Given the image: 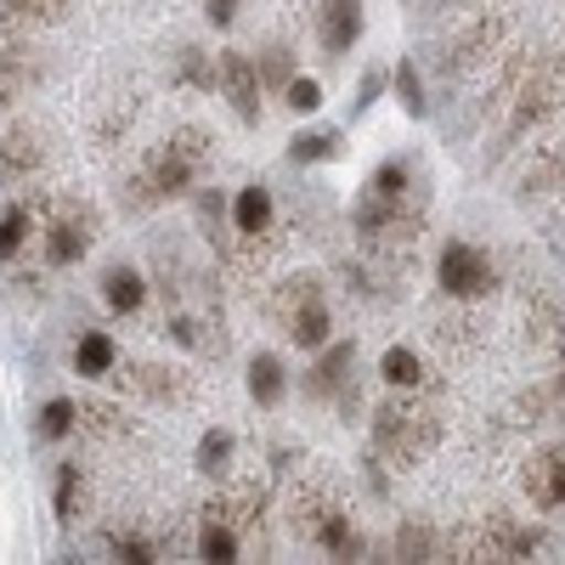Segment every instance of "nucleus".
Listing matches in <instances>:
<instances>
[{"mask_svg":"<svg viewBox=\"0 0 565 565\" xmlns=\"http://www.w3.org/2000/svg\"><path fill=\"white\" fill-rule=\"evenodd\" d=\"M436 441H441V407L424 402L418 391H402L373 413V447L391 463H418Z\"/></svg>","mask_w":565,"mask_h":565,"instance_id":"nucleus-1","label":"nucleus"},{"mask_svg":"<svg viewBox=\"0 0 565 565\" xmlns=\"http://www.w3.org/2000/svg\"><path fill=\"white\" fill-rule=\"evenodd\" d=\"M204 164H210V136L186 125V130H175L164 148L148 159V170H141V175L153 181L159 199H181V193H193V181H199Z\"/></svg>","mask_w":565,"mask_h":565,"instance_id":"nucleus-2","label":"nucleus"},{"mask_svg":"<svg viewBox=\"0 0 565 565\" xmlns=\"http://www.w3.org/2000/svg\"><path fill=\"white\" fill-rule=\"evenodd\" d=\"M436 282H441V295L452 300H487L498 289V266L487 249H476L469 238H447L441 255H436Z\"/></svg>","mask_w":565,"mask_h":565,"instance_id":"nucleus-3","label":"nucleus"},{"mask_svg":"<svg viewBox=\"0 0 565 565\" xmlns=\"http://www.w3.org/2000/svg\"><path fill=\"white\" fill-rule=\"evenodd\" d=\"M90 244H97V210L63 199L45 221V266H74Z\"/></svg>","mask_w":565,"mask_h":565,"instance_id":"nucleus-4","label":"nucleus"},{"mask_svg":"<svg viewBox=\"0 0 565 565\" xmlns=\"http://www.w3.org/2000/svg\"><path fill=\"white\" fill-rule=\"evenodd\" d=\"M215 85H221V97L232 103V114H238L244 125H260V63H249L244 52H221L215 63Z\"/></svg>","mask_w":565,"mask_h":565,"instance_id":"nucleus-5","label":"nucleus"},{"mask_svg":"<svg viewBox=\"0 0 565 565\" xmlns=\"http://www.w3.org/2000/svg\"><path fill=\"white\" fill-rule=\"evenodd\" d=\"M543 548V537L532 526H521L514 514H492L476 537V559H532Z\"/></svg>","mask_w":565,"mask_h":565,"instance_id":"nucleus-6","label":"nucleus"},{"mask_svg":"<svg viewBox=\"0 0 565 565\" xmlns=\"http://www.w3.org/2000/svg\"><path fill=\"white\" fill-rule=\"evenodd\" d=\"M114 380L125 385V391H136V396H148V402H159V407H181L186 396H193V385L181 380L175 367H153V362H130V367H114Z\"/></svg>","mask_w":565,"mask_h":565,"instance_id":"nucleus-7","label":"nucleus"},{"mask_svg":"<svg viewBox=\"0 0 565 565\" xmlns=\"http://www.w3.org/2000/svg\"><path fill=\"white\" fill-rule=\"evenodd\" d=\"M362 0H322V12H317V40H322V52L328 57H345L351 45L362 40Z\"/></svg>","mask_w":565,"mask_h":565,"instance_id":"nucleus-8","label":"nucleus"},{"mask_svg":"<svg viewBox=\"0 0 565 565\" xmlns=\"http://www.w3.org/2000/svg\"><path fill=\"white\" fill-rule=\"evenodd\" d=\"M45 164V136L34 125L0 130V181H29Z\"/></svg>","mask_w":565,"mask_h":565,"instance_id":"nucleus-9","label":"nucleus"},{"mask_svg":"<svg viewBox=\"0 0 565 565\" xmlns=\"http://www.w3.org/2000/svg\"><path fill=\"white\" fill-rule=\"evenodd\" d=\"M559 103H565V63H537L532 79H526V90H521V125L548 119Z\"/></svg>","mask_w":565,"mask_h":565,"instance_id":"nucleus-10","label":"nucleus"},{"mask_svg":"<svg viewBox=\"0 0 565 565\" xmlns=\"http://www.w3.org/2000/svg\"><path fill=\"white\" fill-rule=\"evenodd\" d=\"M351 362H356V345L351 340H334V345H322V356L306 367V396L328 402V396H340V385L351 380Z\"/></svg>","mask_w":565,"mask_h":565,"instance_id":"nucleus-11","label":"nucleus"},{"mask_svg":"<svg viewBox=\"0 0 565 565\" xmlns=\"http://www.w3.org/2000/svg\"><path fill=\"white\" fill-rule=\"evenodd\" d=\"M311 543L328 554V559H362V532L351 526V514L340 503L322 509V521L311 526Z\"/></svg>","mask_w":565,"mask_h":565,"instance_id":"nucleus-12","label":"nucleus"},{"mask_svg":"<svg viewBox=\"0 0 565 565\" xmlns=\"http://www.w3.org/2000/svg\"><path fill=\"white\" fill-rule=\"evenodd\" d=\"M282 328H289V340H295L300 351H322L328 334H334V322H328V306H322V289L306 295L289 317H282Z\"/></svg>","mask_w":565,"mask_h":565,"instance_id":"nucleus-13","label":"nucleus"},{"mask_svg":"<svg viewBox=\"0 0 565 565\" xmlns=\"http://www.w3.org/2000/svg\"><path fill=\"white\" fill-rule=\"evenodd\" d=\"M498 34H503L498 18H476L469 29H458V34L447 40V68H476V63H487V52L498 45Z\"/></svg>","mask_w":565,"mask_h":565,"instance_id":"nucleus-14","label":"nucleus"},{"mask_svg":"<svg viewBox=\"0 0 565 565\" xmlns=\"http://www.w3.org/2000/svg\"><path fill=\"white\" fill-rule=\"evenodd\" d=\"M271 193L255 181V186H244V193H232V232H238V238H249V244H260L266 232H271Z\"/></svg>","mask_w":565,"mask_h":565,"instance_id":"nucleus-15","label":"nucleus"},{"mask_svg":"<svg viewBox=\"0 0 565 565\" xmlns=\"http://www.w3.org/2000/svg\"><path fill=\"white\" fill-rule=\"evenodd\" d=\"M114 367H119L114 334H103V328H85V334L74 340V373H79V380H114Z\"/></svg>","mask_w":565,"mask_h":565,"instance_id":"nucleus-16","label":"nucleus"},{"mask_svg":"<svg viewBox=\"0 0 565 565\" xmlns=\"http://www.w3.org/2000/svg\"><path fill=\"white\" fill-rule=\"evenodd\" d=\"M34 79H40V63H34L29 45H0V114H7Z\"/></svg>","mask_w":565,"mask_h":565,"instance_id":"nucleus-17","label":"nucleus"},{"mask_svg":"<svg viewBox=\"0 0 565 565\" xmlns=\"http://www.w3.org/2000/svg\"><path fill=\"white\" fill-rule=\"evenodd\" d=\"M103 300H108V311L136 317L141 306H148V277H141L136 266H108L103 271Z\"/></svg>","mask_w":565,"mask_h":565,"instance_id":"nucleus-18","label":"nucleus"},{"mask_svg":"<svg viewBox=\"0 0 565 565\" xmlns=\"http://www.w3.org/2000/svg\"><path fill=\"white\" fill-rule=\"evenodd\" d=\"M199 559H210V565L244 559V532H238V521H226V514L215 509L210 521L199 526Z\"/></svg>","mask_w":565,"mask_h":565,"instance_id":"nucleus-19","label":"nucleus"},{"mask_svg":"<svg viewBox=\"0 0 565 565\" xmlns=\"http://www.w3.org/2000/svg\"><path fill=\"white\" fill-rule=\"evenodd\" d=\"M548 193H565V148H548V153H537V164L521 175V204H532V199H548Z\"/></svg>","mask_w":565,"mask_h":565,"instance_id":"nucleus-20","label":"nucleus"},{"mask_svg":"<svg viewBox=\"0 0 565 565\" xmlns=\"http://www.w3.org/2000/svg\"><path fill=\"white\" fill-rule=\"evenodd\" d=\"M282 391H289V373H282V362H277L271 351H260V356L249 362V396H255L260 407H277Z\"/></svg>","mask_w":565,"mask_h":565,"instance_id":"nucleus-21","label":"nucleus"},{"mask_svg":"<svg viewBox=\"0 0 565 565\" xmlns=\"http://www.w3.org/2000/svg\"><path fill=\"white\" fill-rule=\"evenodd\" d=\"M29 238H34V204L29 199L7 204V210H0V260H18Z\"/></svg>","mask_w":565,"mask_h":565,"instance_id":"nucleus-22","label":"nucleus"},{"mask_svg":"<svg viewBox=\"0 0 565 565\" xmlns=\"http://www.w3.org/2000/svg\"><path fill=\"white\" fill-rule=\"evenodd\" d=\"M74 430H79V402H68V396H52V402L34 413V436L40 441H63Z\"/></svg>","mask_w":565,"mask_h":565,"instance_id":"nucleus-23","label":"nucleus"},{"mask_svg":"<svg viewBox=\"0 0 565 565\" xmlns=\"http://www.w3.org/2000/svg\"><path fill=\"white\" fill-rule=\"evenodd\" d=\"M380 380H385L391 391H418V385H424V362H418L407 345H391V351L380 356Z\"/></svg>","mask_w":565,"mask_h":565,"instance_id":"nucleus-24","label":"nucleus"},{"mask_svg":"<svg viewBox=\"0 0 565 565\" xmlns=\"http://www.w3.org/2000/svg\"><path fill=\"white\" fill-rule=\"evenodd\" d=\"M232 430H204L199 436V452H193V463H199V476H210V481H221L226 469H232Z\"/></svg>","mask_w":565,"mask_h":565,"instance_id":"nucleus-25","label":"nucleus"},{"mask_svg":"<svg viewBox=\"0 0 565 565\" xmlns=\"http://www.w3.org/2000/svg\"><path fill=\"white\" fill-rule=\"evenodd\" d=\"M391 554H396V559H441L447 543H441V532H430V526H396Z\"/></svg>","mask_w":565,"mask_h":565,"instance_id":"nucleus-26","label":"nucleus"},{"mask_svg":"<svg viewBox=\"0 0 565 565\" xmlns=\"http://www.w3.org/2000/svg\"><path fill=\"white\" fill-rule=\"evenodd\" d=\"M108 559H125V565H153L164 559V548L141 532H108Z\"/></svg>","mask_w":565,"mask_h":565,"instance_id":"nucleus-27","label":"nucleus"},{"mask_svg":"<svg viewBox=\"0 0 565 565\" xmlns=\"http://www.w3.org/2000/svg\"><path fill=\"white\" fill-rule=\"evenodd\" d=\"M79 503H85V476L79 463H57V521H79Z\"/></svg>","mask_w":565,"mask_h":565,"instance_id":"nucleus-28","label":"nucleus"},{"mask_svg":"<svg viewBox=\"0 0 565 565\" xmlns=\"http://www.w3.org/2000/svg\"><path fill=\"white\" fill-rule=\"evenodd\" d=\"M334 153H340V136H328V130H311V136L300 130L289 141V159L295 164H322V159H334Z\"/></svg>","mask_w":565,"mask_h":565,"instance_id":"nucleus-29","label":"nucleus"},{"mask_svg":"<svg viewBox=\"0 0 565 565\" xmlns=\"http://www.w3.org/2000/svg\"><path fill=\"white\" fill-rule=\"evenodd\" d=\"M125 413L114 407V402H79V430H90V436H119L125 424H119Z\"/></svg>","mask_w":565,"mask_h":565,"instance_id":"nucleus-30","label":"nucleus"},{"mask_svg":"<svg viewBox=\"0 0 565 565\" xmlns=\"http://www.w3.org/2000/svg\"><path fill=\"white\" fill-rule=\"evenodd\" d=\"M537 498L565 509V458H537Z\"/></svg>","mask_w":565,"mask_h":565,"instance_id":"nucleus-31","label":"nucleus"},{"mask_svg":"<svg viewBox=\"0 0 565 565\" xmlns=\"http://www.w3.org/2000/svg\"><path fill=\"white\" fill-rule=\"evenodd\" d=\"M226 215H232V204H226V199L215 193V186H204V193H199V226L210 232V244H226V238H221Z\"/></svg>","mask_w":565,"mask_h":565,"instance_id":"nucleus-32","label":"nucleus"},{"mask_svg":"<svg viewBox=\"0 0 565 565\" xmlns=\"http://www.w3.org/2000/svg\"><path fill=\"white\" fill-rule=\"evenodd\" d=\"M289 79H295V57L282 52V45H271V52L260 57V85L266 90H289Z\"/></svg>","mask_w":565,"mask_h":565,"instance_id":"nucleus-33","label":"nucleus"},{"mask_svg":"<svg viewBox=\"0 0 565 565\" xmlns=\"http://www.w3.org/2000/svg\"><path fill=\"white\" fill-rule=\"evenodd\" d=\"M396 90H402V108L413 119H424V108H430V103H424V85H418V68L413 63H396Z\"/></svg>","mask_w":565,"mask_h":565,"instance_id":"nucleus-34","label":"nucleus"},{"mask_svg":"<svg viewBox=\"0 0 565 565\" xmlns=\"http://www.w3.org/2000/svg\"><path fill=\"white\" fill-rule=\"evenodd\" d=\"M12 18H23V23H52V18H63V0H0Z\"/></svg>","mask_w":565,"mask_h":565,"instance_id":"nucleus-35","label":"nucleus"},{"mask_svg":"<svg viewBox=\"0 0 565 565\" xmlns=\"http://www.w3.org/2000/svg\"><path fill=\"white\" fill-rule=\"evenodd\" d=\"M282 103H289L295 114H317V108H322V85L295 74V79H289V90H282Z\"/></svg>","mask_w":565,"mask_h":565,"instance_id":"nucleus-36","label":"nucleus"},{"mask_svg":"<svg viewBox=\"0 0 565 565\" xmlns=\"http://www.w3.org/2000/svg\"><path fill=\"white\" fill-rule=\"evenodd\" d=\"M181 79H193V85H210V90H215V68H204V52H193V45L181 52Z\"/></svg>","mask_w":565,"mask_h":565,"instance_id":"nucleus-37","label":"nucleus"},{"mask_svg":"<svg viewBox=\"0 0 565 565\" xmlns=\"http://www.w3.org/2000/svg\"><path fill=\"white\" fill-rule=\"evenodd\" d=\"M204 18H210L215 29H226L232 18H238V0H204Z\"/></svg>","mask_w":565,"mask_h":565,"instance_id":"nucleus-38","label":"nucleus"},{"mask_svg":"<svg viewBox=\"0 0 565 565\" xmlns=\"http://www.w3.org/2000/svg\"><path fill=\"white\" fill-rule=\"evenodd\" d=\"M380 90H385V74H367V79H362V103H356V108H367L373 97H380Z\"/></svg>","mask_w":565,"mask_h":565,"instance_id":"nucleus-39","label":"nucleus"}]
</instances>
